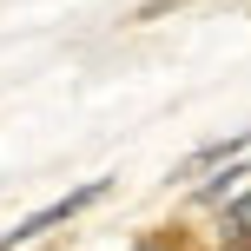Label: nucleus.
<instances>
[{"mask_svg":"<svg viewBox=\"0 0 251 251\" xmlns=\"http://www.w3.org/2000/svg\"><path fill=\"white\" fill-rule=\"evenodd\" d=\"M93 199H106V178H86L79 192H66V199H53L47 212H33V218H20L13 231H0V251H13V245H33V238H47L53 225H66V218H79Z\"/></svg>","mask_w":251,"mask_h":251,"instance_id":"nucleus-1","label":"nucleus"},{"mask_svg":"<svg viewBox=\"0 0 251 251\" xmlns=\"http://www.w3.org/2000/svg\"><path fill=\"white\" fill-rule=\"evenodd\" d=\"M238 178H245V165H225V172H218V178H212V185H205V192H199V199H205V205H218V199H225V192H231V185H238Z\"/></svg>","mask_w":251,"mask_h":251,"instance_id":"nucleus-2","label":"nucleus"},{"mask_svg":"<svg viewBox=\"0 0 251 251\" xmlns=\"http://www.w3.org/2000/svg\"><path fill=\"white\" fill-rule=\"evenodd\" d=\"M225 225H231V231H251V192H245V199L225 212Z\"/></svg>","mask_w":251,"mask_h":251,"instance_id":"nucleus-3","label":"nucleus"},{"mask_svg":"<svg viewBox=\"0 0 251 251\" xmlns=\"http://www.w3.org/2000/svg\"><path fill=\"white\" fill-rule=\"evenodd\" d=\"M132 251H165V245H132Z\"/></svg>","mask_w":251,"mask_h":251,"instance_id":"nucleus-4","label":"nucleus"}]
</instances>
